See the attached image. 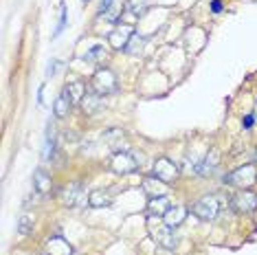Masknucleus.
<instances>
[{
	"label": "nucleus",
	"instance_id": "nucleus-10",
	"mask_svg": "<svg viewBox=\"0 0 257 255\" xmlns=\"http://www.w3.org/2000/svg\"><path fill=\"white\" fill-rule=\"evenodd\" d=\"M81 198H86L84 185H81V183H73V185H68V187L62 191V202H64V205H68V207L79 205Z\"/></svg>",
	"mask_w": 257,
	"mask_h": 255
},
{
	"label": "nucleus",
	"instance_id": "nucleus-7",
	"mask_svg": "<svg viewBox=\"0 0 257 255\" xmlns=\"http://www.w3.org/2000/svg\"><path fill=\"white\" fill-rule=\"evenodd\" d=\"M172 231L174 229L167 227L165 222H163V224H154L150 220V233H152V237H154L161 246H165V248H174V246H176V237H174Z\"/></svg>",
	"mask_w": 257,
	"mask_h": 255
},
{
	"label": "nucleus",
	"instance_id": "nucleus-14",
	"mask_svg": "<svg viewBox=\"0 0 257 255\" xmlns=\"http://www.w3.org/2000/svg\"><path fill=\"white\" fill-rule=\"evenodd\" d=\"M88 205L95 207V209H103V207L112 205V194H110L108 189H95V191H90Z\"/></svg>",
	"mask_w": 257,
	"mask_h": 255
},
{
	"label": "nucleus",
	"instance_id": "nucleus-17",
	"mask_svg": "<svg viewBox=\"0 0 257 255\" xmlns=\"http://www.w3.org/2000/svg\"><path fill=\"white\" fill-rule=\"evenodd\" d=\"M33 187H36L38 194H49L51 191V176L44 174L42 170H38L33 174Z\"/></svg>",
	"mask_w": 257,
	"mask_h": 255
},
{
	"label": "nucleus",
	"instance_id": "nucleus-1",
	"mask_svg": "<svg viewBox=\"0 0 257 255\" xmlns=\"http://www.w3.org/2000/svg\"><path fill=\"white\" fill-rule=\"evenodd\" d=\"M224 183L226 185H235V187H239V189L253 187V185L257 183V167L253 163H246V165L237 167V170H233V172L226 174Z\"/></svg>",
	"mask_w": 257,
	"mask_h": 255
},
{
	"label": "nucleus",
	"instance_id": "nucleus-9",
	"mask_svg": "<svg viewBox=\"0 0 257 255\" xmlns=\"http://www.w3.org/2000/svg\"><path fill=\"white\" fill-rule=\"evenodd\" d=\"M134 27L132 25H121V27H116L112 33H110V44L114 46V49H123L125 51V46H127V42H130V38L134 36Z\"/></svg>",
	"mask_w": 257,
	"mask_h": 255
},
{
	"label": "nucleus",
	"instance_id": "nucleus-8",
	"mask_svg": "<svg viewBox=\"0 0 257 255\" xmlns=\"http://www.w3.org/2000/svg\"><path fill=\"white\" fill-rule=\"evenodd\" d=\"M123 9H125L123 0H103L101 7H99V14H101L108 22L116 25V22L121 20V16H123Z\"/></svg>",
	"mask_w": 257,
	"mask_h": 255
},
{
	"label": "nucleus",
	"instance_id": "nucleus-16",
	"mask_svg": "<svg viewBox=\"0 0 257 255\" xmlns=\"http://www.w3.org/2000/svg\"><path fill=\"white\" fill-rule=\"evenodd\" d=\"M108 141V146L114 150V152H123V132L119 130V128H114V130H108L106 137H103Z\"/></svg>",
	"mask_w": 257,
	"mask_h": 255
},
{
	"label": "nucleus",
	"instance_id": "nucleus-29",
	"mask_svg": "<svg viewBox=\"0 0 257 255\" xmlns=\"http://www.w3.org/2000/svg\"><path fill=\"white\" fill-rule=\"evenodd\" d=\"M253 117H255V121H257V103H255V110H253Z\"/></svg>",
	"mask_w": 257,
	"mask_h": 255
},
{
	"label": "nucleus",
	"instance_id": "nucleus-19",
	"mask_svg": "<svg viewBox=\"0 0 257 255\" xmlns=\"http://www.w3.org/2000/svg\"><path fill=\"white\" fill-rule=\"evenodd\" d=\"M71 106H73L71 97H68L66 92H62V95L55 99V106H53V110H55V117H66L68 110H71Z\"/></svg>",
	"mask_w": 257,
	"mask_h": 255
},
{
	"label": "nucleus",
	"instance_id": "nucleus-23",
	"mask_svg": "<svg viewBox=\"0 0 257 255\" xmlns=\"http://www.w3.org/2000/svg\"><path fill=\"white\" fill-rule=\"evenodd\" d=\"M215 161H218V154L211 152V154L207 156V159L202 161V163H198V172H200V174H209V172H213V170H215V165H218Z\"/></svg>",
	"mask_w": 257,
	"mask_h": 255
},
{
	"label": "nucleus",
	"instance_id": "nucleus-2",
	"mask_svg": "<svg viewBox=\"0 0 257 255\" xmlns=\"http://www.w3.org/2000/svg\"><path fill=\"white\" fill-rule=\"evenodd\" d=\"M92 90L97 95H112L116 90V75L110 71V68H99V71L92 75Z\"/></svg>",
	"mask_w": 257,
	"mask_h": 255
},
{
	"label": "nucleus",
	"instance_id": "nucleus-6",
	"mask_svg": "<svg viewBox=\"0 0 257 255\" xmlns=\"http://www.w3.org/2000/svg\"><path fill=\"white\" fill-rule=\"evenodd\" d=\"M231 205H233V211H237V213H250L257 209V194H253L248 189H239L231 198Z\"/></svg>",
	"mask_w": 257,
	"mask_h": 255
},
{
	"label": "nucleus",
	"instance_id": "nucleus-11",
	"mask_svg": "<svg viewBox=\"0 0 257 255\" xmlns=\"http://www.w3.org/2000/svg\"><path fill=\"white\" fill-rule=\"evenodd\" d=\"M46 255H73V246L62 235H53L46 242Z\"/></svg>",
	"mask_w": 257,
	"mask_h": 255
},
{
	"label": "nucleus",
	"instance_id": "nucleus-3",
	"mask_svg": "<svg viewBox=\"0 0 257 255\" xmlns=\"http://www.w3.org/2000/svg\"><path fill=\"white\" fill-rule=\"evenodd\" d=\"M191 211H194V216H198L200 220H215L220 213V200L215 198V196H202L200 200L194 202Z\"/></svg>",
	"mask_w": 257,
	"mask_h": 255
},
{
	"label": "nucleus",
	"instance_id": "nucleus-15",
	"mask_svg": "<svg viewBox=\"0 0 257 255\" xmlns=\"http://www.w3.org/2000/svg\"><path fill=\"white\" fill-rule=\"evenodd\" d=\"M81 108H84L86 114H97L99 110L103 108V101H101V95H97V92H86L84 99L79 101Z\"/></svg>",
	"mask_w": 257,
	"mask_h": 255
},
{
	"label": "nucleus",
	"instance_id": "nucleus-27",
	"mask_svg": "<svg viewBox=\"0 0 257 255\" xmlns=\"http://www.w3.org/2000/svg\"><path fill=\"white\" fill-rule=\"evenodd\" d=\"M57 66H60V64H57V62H53V64H49V71H46V75H49V77H51V75H53V73L57 71Z\"/></svg>",
	"mask_w": 257,
	"mask_h": 255
},
{
	"label": "nucleus",
	"instance_id": "nucleus-5",
	"mask_svg": "<svg viewBox=\"0 0 257 255\" xmlns=\"http://www.w3.org/2000/svg\"><path fill=\"white\" fill-rule=\"evenodd\" d=\"M110 170H112L114 174H132V172H137L139 170V163H137V159L130 154V152H114L112 154V159H110Z\"/></svg>",
	"mask_w": 257,
	"mask_h": 255
},
{
	"label": "nucleus",
	"instance_id": "nucleus-13",
	"mask_svg": "<svg viewBox=\"0 0 257 255\" xmlns=\"http://www.w3.org/2000/svg\"><path fill=\"white\" fill-rule=\"evenodd\" d=\"M169 207H172V200H169V196H152L150 202H148V211L152 213V216H165V213L169 211Z\"/></svg>",
	"mask_w": 257,
	"mask_h": 255
},
{
	"label": "nucleus",
	"instance_id": "nucleus-4",
	"mask_svg": "<svg viewBox=\"0 0 257 255\" xmlns=\"http://www.w3.org/2000/svg\"><path fill=\"white\" fill-rule=\"evenodd\" d=\"M152 174H154L156 181H161L163 185H174L178 178V165L169 159H159L152 167Z\"/></svg>",
	"mask_w": 257,
	"mask_h": 255
},
{
	"label": "nucleus",
	"instance_id": "nucleus-20",
	"mask_svg": "<svg viewBox=\"0 0 257 255\" xmlns=\"http://www.w3.org/2000/svg\"><path fill=\"white\" fill-rule=\"evenodd\" d=\"M148 9H150V0H127V11H130L134 18L143 16Z\"/></svg>",
	"mask_w": 257,
	"mask_h": 255
},
{
	"label": "nucleus",
	"instance_id": "nucleus-12",
	"mask_svg": "<svg viewBox=\"0 0 257 255\" xmlns=\"http://www.w3.org/2000/svg\"><path fill=\"white\" fill-rule=\"evenodd\" d=\"M185 218H187V207H183V205H172V207H169V211L163 216V222H165L167 227L176 229L178 224L185 222Z\"/></svg>",
	"mask_w": 257,
	"mask_h": 255
},
{
	"label": "nucleus",
	"instance_id": "nucleus-25",
	"mask_svg": "<svg viewBox=\"0 0 257 255\" xmlns=\"http://www.w3.org/2000/svg\"><path fill=\"white\" fill-rule=\"evenodd\" d=\"M64 25H66V7H64V3H62V9H60V25H57V29H55V36L64 29Z\"/></svg>",
	"mask_w": 257,
	"mask_h": 255
},
{
	"label": "nucleus",
	"instance_id": "nucleus-26",
	"mask_svg": "<svg viewBox=\"0 0 257 255\" xmlns=\"http://www.w3.org/2000/svg\"><path fill=\"white\" fill-rule=\"evenodd\" d=\"M253 123H255V117H253V114H246V117H244V119H242V125H244V128H246V130H248V128H250V125H253Z\"/></svg>",
	"mask_w": 257,
	"mask_h": 255
},
{
	"label": "nucleus",
	"instance_id": "nucleus-22",
	"mask_svg": "<svg viewBox=\"0 0 257 255\" xmlns=\"http://www.w3.org/2000/svg\"><path fill=\"white\" fill-rule=\"evenodd\" d=\"M106 57H108V51L103 49L101 44H99V46H92L88 53L84 55V60L86 62H101V60H106Z\"/></svg>",
	"mask_w": 257,
	"mask_h": 255
},
{
	"label": "nucleus",
	"instance_id": "nucleus-21",
	"mask_svg": "<svg viewBox=\"0 0 257 255\" xmlns=\"http://www.w3.org/2000/svg\"><path fill=\"white\" fill-rule=\"evenodd\" d=\"M143 44H145V38L139 36V33H134V36L130 38V42H127V46H125V53L139 55V53L143 51Z\"/></svg>",
	"mask_w": 257,
	"mask_h": 255
},
{
	"label": "nucleus",
	"instance_id": "nucleus-18",
	"mask_svg": "<svg viewBox=\"0 0 257 255\" xmlns=\"http://www.w3.org/2000/svg\"><path fill=\"white\" fill-rule=\"evenodd\" d=\"M64 92H66V95L71 97V101H73V103L81 101V99H84V95H86L84 84H81V82H71V84H66V86H64Z\"/></svg>",
	"mask_w": 257,
	"mask_h": 255
},
{
	"label": "nucleus",
	"instance_id": "nucleus-28",
	"mask_svg": "<svg viewBox=\"0 0 257 255\" xmlns=\"http://www.w3.org/2000/svg\"><path fill=\"white\" fill-rule=\"evenodd\" d=\"M211 9L215 11V14H218V11H222V3H220V0H213V3H211Z\"/></svg>",
	"mask_w": 257,
	"mask_h": 255
},
{
	"label": "nucleus",
	"instance_id": "nucleus-24",
	"mask_svg": "<svg viewBox=\"0 0 257 255\" xmlns=\"http://www.w3.org/2000/svg\"><path fill=\"white\" fill-rule=\"evenodd\" d=\"M31 227H33V216H20V220H18V233L20 235H27L29 231H31Z\"/></svg>",
	"mask_w": 257,
	"mask_h": 255
}]
</instances>
